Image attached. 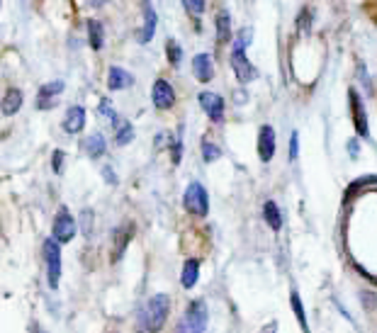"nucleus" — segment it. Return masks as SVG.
<instances>
[{
	"mask_svg": "<svg viewBox=\"0 0 377 333\" xmlns=\"http://www.w3.org/2000/svg\"><path fill=\"white\" fill-rule=\"evenodd\" d=\"M64 80H51V83L44 85L42 90H39V97H37V107L39 110H47V107H51L54 102H51V97L54 95H61L64 93Z\"/></svg>",
	"mask_w": 377,
	"mask_h": 333,
	"instance_id": "2eb2a0df",
	"label": "nucleus"
},
{
	"mask_svg": "<svg viewBox=\"0 0 377 333\" xmlns=\"http://www.w3.org/2000/svg\"><path fill=\"white\" fill-rule=\"evenodd\" d=\"M207 331V304L204 300H192L187 304L185 314L178 321L173 333H204Z\"/></svg>",
	"mask_w": 377,
	"mask_h": 333,
	"instance_id": "7ed1b4c3",
	"label": "nucleus"
},
{
	"mask_svg": "<svg viewBox=\"0 0 377 333\" xmlns=\"http://www.w3.org/2000/svg\"><path fill=\"white\" fill-rule=\"evenodd\" d=\"M290 304H293V312H295L297 321H300L302 331H305V333H310V324H307L305 307H302V300H300V292H293V295H290Z\"/></svg>",
	"mask_w": 377,
	"mask_h": 333,
	"instance_id": "b1692460",
	"label": "nucleus"
},
{
	"mask_svg": "<svg viewBox=\"0 0 377 333\" xmlns=\"http://www.w3.org/2000/svg\"><path fill=\"white\" fill-rule=\"evenodd\" d=\"M102 175H107V182H110V185H115V182H117V178H115V173H112L110 168L102 170Z\"/></svg>",
	"mask_w": 377,
	"mask_h": 333,
	"instance_id": "f704fd0d",
	"label": "nucleus"
},
{
	"mask_svg": "<svg viewBox=\"0 0 377 333\" xmlns=\"http://www.w3.org/2000/svg\"><path fill=\"white\" fill-rule=\"evenodd\" d=\"M83 127H85V110L78 105L68 107L66 119H64V129L68 131V134H78Z\"/></svg>",
	"mask_w": 377,
	"mask_h": 333,
	"instance_id": "dca6fc26",
	"label": "nucleus"
},
{
	"mask_svg": "<svg viewBox=\"0 0 377 333\" xmlns=\"http://www.w3.org/2000/svg\"><path fill=\"white\" fill-rule=\"evenodd\" d=\"M258 156L263 163H271L275 156V129L268 127V124L258 131Z\"/></svg>",
	"mask_w": 377,
	"mask_h": 333,
	"instance_id": "9b49d317",
	"label": "nucleus"
},
{
	"mask_svg": "<svg viewBox=\"0 0 377 333\" xmlns=\"http://www.w3.org/2000/svg\"><path fill=\"white\" fill-rule=\"evenodd\" d=\"M219 156H222V148H217L212 141L204 139L202 141V158L207 160V163H212V160H217Z\"/></svg>",
	"mask_w": 377,
	"mask_h": 333,
	"instance_id": "393cba45",
	"label": "nucleus"
},
{
	"mask_svg": "<svg viewBox=\"0 0 377 333\" xmlns=\"http://www.w3.org/2000/svg\"><path fill=\"white\" fill-rule=\"evenodd\" d=\"M27 333H47V331H44L42 326L37 324V321H32V324H30V329H27Z\"/></svg>",
	"mask_w": 377,
	"mask_h": 333,
	"instance_id": "72a5a7b5",
	"label": "nucleus"
},
{
	"mask_svg": "<svg viewBox=\"0 0 377 333\" xmlns=\"http://www.w3.org/2000/svg\"><path fill=\"white\" fill-rule=\"evenodd\" d=\"M192 73L200 83H209L214 78V64H212V56L209 54H197L192 59Z\"/></svg>",
	"mask_w": 377,
	"mask_h": 333,
	"instance_id": "f8f14e48",
	"label": "nucleus"
},
{
	"mask_svg": "<svg viewBox=\"0 0 377 333\" xmlns=\"http://www.w3.org/2000/svg\"><path fill=\"white\" fill-rule=\"evenodd\" d=\"M182 204L190 212L192 217H207L209 212V195L204 190L202 182H190L185 190V197H182Z\"/></svg>",
	"mask_w": 377,
	"mask_h": 333,
	"instance_id": "20e7f679",
	"label": "nucleus"
},
{
	"mask_svg": "<svg viewBox=\"0 0 377 333\" xmlns=\"http://www.w3.org/2000/svg\"><path fill=\"white\" fill-rule=\"evenodd\" d=\"M231 39V17L226 10L217 13V42L219 44H229Z\"/></svg>",
	"mask_w": 377,
	"mask_h": 333,
	"instance_id": "f3484780",
	"label": "nucleus"
},
{
	"mask_svg": "<svg viewBox=\"0 0 377 333\" xmlns=\"http://www.w3.org/2000/svg\"><path fill=\"white\" fill-rule=\"evenodd\" d=\"M144 15H146V25H144V30L139 32V42L141 44L151 42L153 32H156V13H153L151 3H144Z\"/></svg>",
	"mask_w": 377,
	"mask_h": 333,
	"instance_id": "aec40b11",
	"label": "nucleus"
},
{
	"mask_svg": "<svg viewBox=\"0 0 377 333\" xmlns=\"http://www.w3.org/2000/svg\"><path fill=\"white\" fill-rule=\"evenodd\" d=\"M197 102H200V107L207 112V117L212 119L214 124L224 122V100H222L217 93H200Z\"/></svg>",
	"mask_w": 377,
	"mask_h": 333,
	"instance_id": "1a4fd4ad",
	"label": "nucleus"
},
{
	"mask_svg": "<svg viewBox=\"0 0 377 333\" xmlns=\"http://www.w3.org/2000/svg\"><path fill=\"white\" fill-rule=\"evenodd\" d=\"M377 187V175H368V178H358V180H353L351 185H348V190L344 195V202H353L356 200V195L361 197L363 192H368V190H375Z\"/></svg>",
	"mask_w": 377,
	"mask_h": 333,
	"instance_id": "ddd939ff",
	"label": "nucleus"
},
{
	"mask_svg": "<svg viewBox=\"0 0 377 333\" xmlns=\"http://www.w3.org/2000/svg\"><path fill=\"white\" fill-rule=\"evenodd\" d=\"M105 148H107V143H105V136L102 134H90L88 139H85V153H88L90 158L105 156Z\"/></svg>",
	"mask_w": 377,
	"mask_h": 333,
	"instance_id": "412c9836",
	"label": "nucleus"
},
{
	"mask_svg": "<svg viewBox=\"0 0 377 333\" xmlns=\"http://www.w3.org/2000/svg\"><path fill=\"white\" fill-rule=\"evenodd\" d=\"M170 312V300L168 295H153L144 307L136 314L134 333H158L165 326Z\"/></svg>",
	"mask_w": 377,
	"mask_h": 333,
	"instance_id": "f257e3e1",
	"label": "nucleus"
},
{
	"mask_svg": "<svg viewBox=\"0 0 377 333\" xmlns=\"http://www.w3.org/2000/svg\"><path fill=\"white\" fill-rule=\"evenodd\" d=\"M165 51H168V61H170V66H178V64H180V59H182V49H180V44L170 39L168 47H165Z\"/></svg>",
	"mask_w": 377,
	"mask_h": 333,
	"instance_id": "a878e982",
	"label": "nucleus"
},
{
	"mask_svg": "<svg viewBox=\"0 0 377 333\" xmlns=\"http://www.w3.org/2000/svg\"><path fill=\"white\" fill-rule=\"evenodd\" d=\"M151 100H153V105H156L158 110H170V107L175 105V90H173V85H170L165 78H158L156 83H153Z\"/></svg>",
	"mask_w": 377,
	"mask_h": 333,
	"instance_id": "0eeeda50",
	"label": "nucleus"
},
{
	"mask_svg": "<svg viewBox=\"0 0 377 333\" xmlns=\"http://www.w3.org/2000/svg\"><path fill=\"white\" fill-rule=\"evenodd\" d=\"M263 217H266L268 226H271L273 231H280V226H283V214H280L278 204L273 202V200H268V202L263 204Z\"/></svg>",
	"mask_w": 377,
	"mask_h": 333,
	"instance_id": "4be33fe9",
	"label": "nucleus"
},
{
	"mask_svg": "<svg viewBox=\"0 0 377 333\" xmlns=\"http://www.w3.org/2000/svg\"><path fill=\"white\" fill-rule=\"evenodd\" d=\"M182 8L190 15H202L204 13V0H182Z\"/></svg>",
	"mask_w": 377,
	"mask_h": 333,
	"instance_id": "cd10ccee",
	"label": "nucleus"
},
{
	"mask_svg": "<svg viewBox=\"0 0 377 333\" xmlns=\"http://www.w3.org/2000/svg\"><path fill=\"white\" fill-rule=\"evenodd\" d=\"M348 153H351L353 158L358 156V153H361V146H358V141L353 139V141H348Z\"/></svg>",
	"mask_w": 377,
	"mask_h": 333,
	"instance_id": "473e14b6",
	"label": "nucleus"
},
{
	"mask_svg": "<svg viewBox=\"0 0 377 333\" xmlns=\"http://www.w3.org/2000/svg\"><path fill=\"white\" fill-rule=\"evenodd\" d=\"M51 158H54V163H51V165H54V173H61V163H64V151H54V156H51Z\"/></svg>",
	"mask_w": 377,
	"mask_h": 333,
	"instance_id": "2f4dec72",
	"label": "nucleus"
},
{
	"mask_svg": "<svg viewBox=\"0 0 377 333\" xmlns=\"http://www.w3.org/2000/svg\"><path fill=\"white\" fill-rule=\"evenodd\" d=\"M131 236H134V226H131V224L115 229V234H112V251H110V261L112 263H117L119 258L124 256V251H127Z\"/></svg>",
	"mask_w": 377,
	"mask_h": 333,
	"instance_id": "9d476101",
	"label": "nucleus"
},
{
	"mask_svg": "<svg viewBox=\"0 0 377 333\" xmlns=\"http://www.w3.org/2000/svg\"><path fill=\"white\" fill-rule=\"evenodd\" d=\"M297 151H300V134L293 131V136H290V160L297 158Z\"/></svg>",
	"mask_w": 377,
	"mask_h": 333,
	"instance_id": "c756f323",
	"label": "nucleus"
},
{
	"mask_svg": "<svg viewBox=\"0 0 377 333\" xmlns=\"http://www.w3.org/2000/svg\"><path fill=\"white\" fill-rule=\"evenodd\" d=\"M197 275H200V263L195 258H190V261H185V266H182V273H180V285L185 287V290H190V287H195L197 283Z\"/></svg>",
	"mask_w": 377,
	"mask_h": 333,
	"instance_id": "6ab92c4d",
	"label": "nucleus"
},
{
	"mask_svg": "<svg viewBox=\"0 0 377 333\" xmlns=\"http://www.w3.org/2000/svg\"><path fill=\"white\" fill-rule=\"evenodd\" d=\"M20 107H22V90L8 88V93L3 95V114L5 117H13Z\"/></svg>",
	"mask_w": 377,
	"mask_h": 333,
	"instance_id": "a211bd4d",
	"label": "nucleus"
},
{
	"mask_svg": "<svg viewBox=\"0 0 377 333\" xmlns=\"http://www.w3.org/2000/svg\"><path fill=\"white\" fill-rule=\"evenodd\" d=\"M44 263H47V278H49V287L56 290L61 280V249L59 241L47 239L44 241Z\"/></svg>",
	"mask_w": 377,
	"mask_h": 333,
	"instance_id": "39448f33",
	"label": "nucleus"
},
{
	"mask_svg": "<svg viewBox=\"0 0 377 333\" xmlns=\"http://www.w3.org/2000/svg\"><path fill=\"white\" fill-rule=\"evenodd\" d=\"M248 42H251V30H244L236 37L234 49H231V68H234V73H236L239 83H251L253 78H258V68L251 64L248 56H246Z\"/></svg>",
	"mask_w": 377,
	"mask_h": 333,
	"instance_id": "f03ea898",
	"label": "nucleus"
},
{
	"mask_svg": "<svg viewBox=\"0 0 377 333\" xmlns=\"http://www.w3.org/2000/svg\"><path fill=\"white\" fill-rule=\"evenodd\" d=\"M107 85H110V90L131 88V85H134V76H131L129 71H124V68L112 66L110 71H107Z\"/></svg>",
	"mask_w": 377,
	"mask_h": 333,
	"instance_id": "4468645a",
	"label": "nucleus"
},
{
	"mask_svg": "<svg viewBox=\"0 0 377 333\" xmlns=\"http://www.w3.org/2000/svg\"><path fill=\"white\" fill-rule=\"evenodd\" d=\"M297 27H302V32L310 30V10H302V15L297 17Z\"/></svg>",
	"mask_w": 377,
	"mask_h": 333,
	"instance_id": "7c9ffc66",
	"label": "nucleus"
},
{
	"mask_svg": "<svg viewBox=\"0 0 377 333\" xmlns=\"http://www.w3.org/2000/svg\"><path fill=\"white\" fill-rule=\"evenodd\" d=\"M88 39H90V47L93 49H102V39H105V32H102V25L98 20H88Z\"/></svg>",
	"mask_w": 377,
	"mask_h": 333,
	"instance_id": "5701e85b",
	"label": "nucleus"
},
{
	"mask_svg": "<svg viewBox=\"0 0 377 333\" xmlns=\"http://www.w3.org/2000/svg\"><path fill=\"white\" fill-rule=\"evenodd\" d=\"M51 234H54L51 239L59 241V244H68V241H73V236H76V219H73L66 207H61L59 214H56Z\"/></svg>",
	"mask_w": 377,
	"mask_h": 333,
	"instance_id": "423d86ee",
	"label": "nucleus"
},
{
	"mask_svg": "<svg viewBox=\"0 0 377 333\" xmlns=\"http://www.w3.org/2000/svg\"><path fill=\"white\" fill-rule=\"evenodd\" d=\"M182 153V127H178V136L173 139V163H180Z\"/></svg>",
	"mask_w": 377,
	"mask_h": 333,
	"instance_id": "c85d7f7f",
	"label": "nucleus"
},
{
	"mask_svg": "<svg viewBox=\"0 0 377 333\" xmlns=\"http://www.w3.org/2000/svg\"><path fill=\"white\" fill-rule=\"evenodd\" d=\"M131 139H134V127H131L129 122H124L122 127L117 129V143L119 146H124V143H129Z\"/></svg>",
	"mask_w": 377,
	"mask_h": 333,
	"instance_id": "bb28decb",
	"label": "nucleus"
},
{
	"mask_svg": "<svg viewBox=\"0 0 377 333\" xmlns=\"http://www.w3.org/2000/svg\"><path fill=\"white\" fill-rule=\"evenodd\" d=\"M348 100H351V112H353V127L361 136H370V127H368V112H365V105L361 100V95L356 90H348Z\"/></svg>",
	"mask_w": 377,
	"mask_h": 333,
	"instance_id": "6e6552de",
	"label": "nucleus"
}]
</instances>
